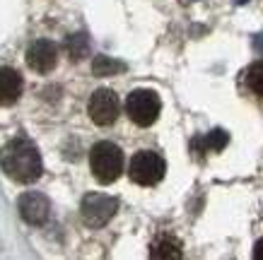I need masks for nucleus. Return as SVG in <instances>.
<instances>
[{"label":"nucleus","mask_w":263,"mask_h":260,"mask_svg":"<svg viewBox=\"0 0 263 260\" xmlns=\"http://www.w3.org/2000/svg\"><path fill=\"white\" fill-rule=\"evenodd\" d=\"M0 166L17 183H34L39 181L41 173H44V162H41L39 150L27 137H15L3 147Z\"/></svg>","instance_id":"obj_1"},{"label":"nucleus","mask_w":263,"mask_h":260,"mask_svg":"<svg viewBox=\"0 0 263 260\" xmlns=\"http://www.w3.org/2000/svg\"><path fill=\"white\" fill-rule=\"evenodd\" d=\"M89 169L95 173V178L104 186H109L123 173V152L119 145L109 140L97 142L89 150Z\"/></svg>","instance_id":"obj_2"},{"label":"nucleus","mask_w":263,"mask_h":260,"mask_svg":"<svg viewBox=\"0 0 263 260\" xmlns=\"http://www.w3.org/2000/svg\"><path fill=\"white\" fill-rule=\"evenodd\" d=\"M167 173V162L162 154L152 150H140L133 154L130 164H128V176L130 181L138 183V186H157V183L164 178Z\"/></svg>","instance_id":"obj_3"},{"label":"nucleus","mask_w":263,"mask_h":260,"mask_svg":"<svg viewBox=\"0 0 263 260\" xmlns=\"http://www.w3.org/2000/svg\"><path fill=\"white\" fill-rule=\"evenodd\" d=\"M160 111H162V102L157 92H152V89H133L126 96L128 118L140 128L152 126L155 121L160 118Z\"/></svg>","instance_id":"obj_4"},{"label":"nucleus","mask_w":263,"mask_h":260,"mask_svg":"<svg viewBox=\"0 0 263 260\" xmlns=\"http://www.w3.org/2000/svg\"><path fill=\"white\" fill-rule=\"evenodd\" d=\"M82 222L89 229H102L104 224H109L114 219V214L119 212V200L104 193H87L82 197Z\"/></svg>","instance_id":"obj_5"},{"label":"nucleus","mask_w":263,"mask_h":260,"mask_svg":"<svg viewBox=\"0 0 263 260\" xmlns=\"http://www.w3.org/2000/svg\"><path fill=\"white\" fill-rule=\"evenodd\" d=\"M87 111L89 118L95 121L97 126H111V123H116L121 113V102L116 92H111V89H97L95 94L89 96Z\"/></svg>","instance_id":"obj_6"},{"label":"nucleus","mask_w":263,"mask_h":260,"mask_svg":"<svg viewBox=\"0 0 263 260\" xmlns=\"http://www.w3.org/2000/svg\"><path fill=\"white\" fill-rule=\"evenodd\" d=\"M17 210L22 214V219L27 224H32V227H41V224H46L48 222V214H51V203H48L46 195H41V193H24L20 195L17 200Z\"/></svg>","instance_id":"obj_7"},{"label":"nucleus","mask_w":263,"mask_h":260,"mask_svg":"<svg viewBox=\"0 0 263 260\" xmlns=\"http://www.w3.org/2000/svg\"><path fill=\"white\" fill-rule=\"evenodd\" d=\"M58 63V46L48 39L34 41L32 46L27 48V65L39 75H46L56 68Z\"/></svg>","instance_id":"obj_8"},{"label":"nucleus","mask_w":263,"mask_h":260,"mask_svg":"<svg viewBox=\"0 0 263 260\" xmlns=\"http://www.w3.org/2000/svg\"><path fill=\"white\" fill-rule=\"evenodd\" d=\"M22 75L15 70V68H8V65H0V106H10L15 104L22 94Z\"/></svg>","instance_id":"obj_9"},{"label":"nucleus","mask_w":263,"mask_h":260,"mask_svg":"<svg viewBox=\"0 0 263 260\" xmlns=\"http://www.w3.org/2000/svg\"><path fill=\"white\" fill-rule=\"evenodd\" d=\"M150 258L155 260H179L183 258V246L179 238L169 236V234H162L152 241L150 246Z\"/></svg>","instance_id":"obj_10"},{"label":"nucleus","mask_w":263,"mask_h":260,"mask_svg":"<svg viewBox=\"0 0 263 260\" xmlns=\"http://www.w3.org/2000/svg\"><path fill=\"white\" fill-rule=\"evenodd\" d=\"M123 70H126V63H121L111 55H97L92 61V72L97 77H111V75H119Z\"/></svg>","instance_id":"obj_11"},{"label":"nucleus","mask_w":263,"mask_h":260,"mask_svg":"<svg viewBox=\"0 0 263 260\" xmlns=\"http://www.w3.org/2000/svg\"><path fill=\"white\" fill-rule=\"evenodd\" d=\"M65 51L70 55V61H75V63L82 61V58L89 53L87 34H72V36H68V39H65Z\"/></svg>","instance_id":"obj_12"},{"label":"nucleus","mask_w":263,"mask_h":260,"mask_svg":"<svg viewBox=\"0 0 263 260\" xmlns=\"http://www.w3.org/2000/svg\"><path fill=\"white\" fill-rule=\"evenodd\" d=\"M227 142H230V135L217 128V130H213V133H208L205 137H198L193 145H200V150L203 152H220Z\"/></svg>","instance_id":"obj_13"},{"label":"nucleus","mask_w":263,"mask_h":260,"mask_svg":"<svg viewBox=\"0 0 263 260\" xmlns=\"http://www.w3.org/2000/svg\"><path fill=\"white\" fill-rule=\"evenodd\" d=\"M247 87L256 96H263V61H256L247 70Z\"/></svg>","instance_id":"obj_14"},{"label":"nucleus","mask_w":263,"mask_h":260,"mask_svg":"<svg viewBox=\"0 0 263 260\" xmlns=\"http://www.w3.org/2000/svg\"><path fill=\"white\" fill-rule=\"evenodd\" d=\"M254 258H258V260H263V238L256 244V248H254Z\"/></svg>","instance_id":"obj_15"}]
</instances>
